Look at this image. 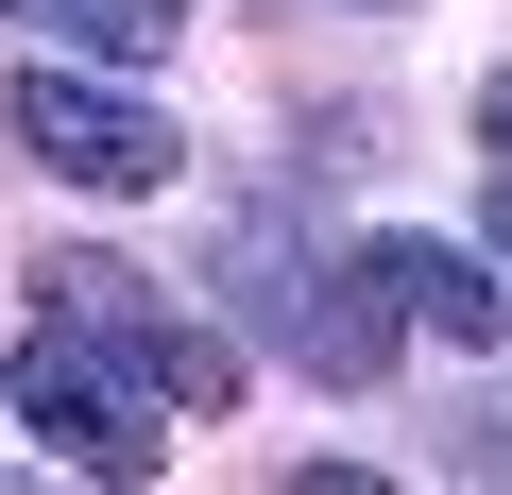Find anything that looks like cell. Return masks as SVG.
I'll return each mask as SVG.
<instances>
[{
  "label": "cell",
  "instance_id": "cell-1",
  "mask_svg": "<svg viewBox=\"0 0 512 495\" xmlns=\"http://www.w3.org/2000/svg\"><path fill=\"white\" fill-rule=\"evenodd\" d=\"M222 274H239L256 342H291V359H308V376H342V393L393 359V291H376V274H308L291 239H274V205H239V222H222Z\"/></svg>",
  "mask_w": 512,
  "mask_h": 495
},
{
  "label": "cell",
  "instance_id": "cell-2",
  "mask_svg": "<svg viewBox=\"0 0 512 495\" xmlns=\"http://www.w3.org/2000/svg\"><path fill=\"white\" fill-rule=\"evenodd\" d=\"M35 291H52L103 359H137V393H171V410H222V393H239V342L188 325V308H154V274H120V257H52Z\"/></svg>",
  "mask_w": 512,
  "mask_h": 495
},
{
  "label": "cell",
  "instance_id": "cell-3",
  "mask_svg": "<svg viewBox=\"0 0 512 495\" xmlns=\"http://www.w3.org/2000/svg\"><path fill=\"white\" fill-rule=\"evenodd\" d=\"M18 427H35L52 461H86V478H154V427H137V393L103 376V342H86L69 308L18 342Z\"/></svg>",
  "mask_w": 512,
  "mask_h": 495
},
{
  "label": "cell",
  "instance_id": "cell-8",
  "mask_svg": "<svg viewBox=\"0 0 512 495\" xmlns=\"http://www.w3.org/2000/svg\"><path fill=\"white\" fill-rule=\"evenodd\" d=\"M478 239H495V274H512V188H495V205H478Z\"/></svg>",
  "mask_w": 512,
  "mask_h": 495
},
{
  "label": "cell",
  "instance_id": "cell-4",
  "mask_svg": "<svg viewBox=\"0 0 512 495\" xmlns=\"http://www.w3.org/2000/svg\"><path fill=\"white\" fill-rule=\"evenodd\" d=\"M18 137H35V171H69V188H171V120L154 103H120V86H86V69H35L18 86Z\"/></svg>",
  "mask_w": 512,
  "mask_h": 495
},
{
  "label": "cell",
  "instance_id": "cell-6",
  "mask_svg": "<svg viewBox=\"0 0 512 495\" xmlns=\"http://www.w3.org/2000/svg\"><path fill=\"white\" fill-rule=\"evenodd\" d=\"M0 18H18V35H52V52H171L188 18H205V0H0Z\"/></svg>",
  "mask_w": 512,
  "mask_h": 495
},
{
  "label": "cell",
  "instance_id": "cell-7",
  "mask_svg": "<svg viewBox=\"0 0 512 495\" xmlns=\"http://www.w3.org/2000/svg\"><path fill=\"white\" fill-rule=\"evenodd\" d=\"M478 154H512V69H495V86H478Z\"/></svg>",
  "mask_w": 512,
  "mask_h": 495
},
{
  "label": "cell",
  "instance_id": "cell-5",
  "mask_svg": "<svg viewBox=\"0 0 512 495\" xmlns=\"http://www.w3.org/2000/svg\"><path fill=\"white\" fill-rule=\"evenodd\" d=\"M359 274H376V291H393V325H427V342H495V325H512L495 239H478V257H461V239H376Z\"/></svg>",
  "mask_w": 512,
  "mask_h": 495
}]
</instances>
